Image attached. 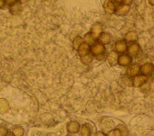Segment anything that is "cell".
Listing matches in <instances>:
<instances>
[{
  "mask_svg": "<svg viewBox=\"0 0 154 136\" xmlns=\"http://www.w3.org/2000/svg\"><path fill=\"white\" fill-rule=\"evenodd\" d=\"M140 50V46L137 42H131L127 47L128 55L131 57H136L137 56Z\"/></svg>",
  "mask_w": 154,
  "mask_h": 136,
  "instance_id": "obj_1",
  "label": "cell"
},
{
  "mask_svg": "<svg viewBox=\"0 0 154 136\" xmlns=\"http://www.w3.org/2000/svg\"><path fill=\"white\" fill-rule=\"evenodd\" d=\"M140 66L136 63L130 65L126 70V76L130 78L134 77L138 75L140 72Z\"/></svg>",
  "mask_w": 154,
  "mask_h": 136,
  "instance_id": "obj_2",
  "label": "cell"
},
{
  "mask_svg": "<svg viewBox=\"0 0 154 136\" xmlns=\"http://www.w3.org/2000/svg\"><path fill=\"white\" fill-rule=\"evenodd\" d=\"M131 9V6L128 5L126 4H122L119 5L116 9H115V13L117 16H123L126 15L128 12H130Z\"/></svg>",
  "mask_w": 154,
  "mask_h": 136,
  "instance_id": "obj_3",
  "label": "cell"
},
{
  "mask_svg": "<svg viewBox=\"0 0 154 136\" xmlns=\"http://www.w3.org/2000/svg\"><path fill=\"white\" fill-rule=\"evenodd\" d=\"M154 71V65L152 63H147L142 65L140 68V72L144 76H150Z\"/></svg>",
  "mask_w": 154,
  "mask_h": 136,
  "instance_id": "obj_4",
  "label": "cell"
},
{
  "mask_svg": "<svg viewBox=\"0 0 154 136\" xmlns=\"http://www.w3.org/2000/svg\"><path fill=\"white\" fill-rule=\"evenodd\" d=\"M105 49L106 48L104 45L100 43L94 45L91 49V52L93 55L98 57L104 53V52H105Z\"/></svg>",
  "mask_w": 154,
  "mask_h": 136,
  "instance_id": "obj_5",
  "label": "cell"
},
{
  "mask_svg": "<svg viewBox=\"0 0 154 136\" xmlns=\"http://www.w3.org/2000/svg\"><path fill=\"white\" fill-rule=\"evenodd\" d=\"M147 81V77L144 75H137L133 77V85L135 87H142Z\"/></svg>",
  "mask_w": 154,
  "mask_h": 136,
  "instance_id": "obj_6",
  "label": "cell"
},
{
  "mask_svg": "<svg viewBox=\"0 0 154 136\" xmlns=\"http://www.w3.org/2000/svg\"><path fill=\"white\" fill-rule=\"evenodd\" d=\"M132 62L131 57L126 54H122L119 56L118 63L122 66H127L130 65Z\"/></svg>",
  "mask_w": 154,
  "mask_h": 136,
  "instance_id": "obj_7",
  "label": "cell"
},
{
  "mask_svg": "<svg viewBox=\"0 0 154 136\" xmlns=\"http://www.w3.org/2000/svg\"><path fill=\"white\" fill-rule=\"evenodd\" d=\"M127 44L126 40H122L116 42L115 45V52L118 53H123L127 50Z\"/></svg>",
  "mask_w": 154,
  "mask_h": 136,
  "instance_id": "obj_8",
  "label": "cell"
},
{
  "mask_svg": "<svg viewBox=\"0 0 154 136\" xmlns=\"http://www.w3.org/2000/svg\"><path fill=\"white\" fill-rule=\"evenodd\" d=\"M103 7L106 12L109 14H113L115 11V9H116L113 2L110 1V0H107V1H106L104 3Z\"/></svg>",
  "mask_w": 154,
  "mask_h": 136,
  "instance_id": "obj_9",
  "label": "cell"
},
{
  "mask_svg": "<svg viewBox=\"0 0 154 136\" xmlns=\"http://www.w3.org/2000/svg\"><path fill=\"white\" fill-rule=\"evenodd\" d=\"M101 126H102V129L104 131V132H110L114 127V124L112 121L105 119L102 120Z\"/></svg>",
  "mask_w": 154,
  "mask_h": 136,
  "instance_id": "obj_10",
  "label": "cell"
},
{
  "mask_svg": "<svg viewBox=\"0 0 154 136\" xmlns=\"http://www.w3.org/2000/svg\"><path fill=\"white\" fill-rule=\"evenodd\" d=\"M80 129V124L76 121H72L68 124L67 130L69 132L75 134L78 132Z\"/></svg>",
  "mask_w": 154,
  "mask_h": 136,
  "instance_id": "obj_11",
  "label": "cell"
},
{
  "mask_svg": "<svg viewBox=\"0 0 154 136\" xmlns=\"http://www.w3.org/2000/svg\"><path fill=\"white\" fill-rule=\"evenodd\" d=\"M119 56L118 55V53L116 52H112L110 53H109L107 58L109 65L111 66L116 65L117 63H118Z\"/></svg>",
  "mask_w": 154,
  "mask_h": 136,
  "instance_id": "obj_12",
  "label": "cell"
},
{
  "mask_svg": "<svg viewBox=\"0 0 154 136\" xmlns=\"http://www.w3.org/2000/svg\"><path fill=\"white\" fill-rule=\"evenodd\" d=\"M138 40V35L135 31L128 32L125 35V40L128 42H136Z\"/></svg>",
  "mask_w": 154,
  "mask_h": 136,
  "instance_id": "obj_13",
  "label": "cell"
},
{
  "mask_svg": "<svg viewBox=\"0 0 154 136\" xmlns=\"http://www.w3.org/2000/svg\"><path fill=\"white\" fill-rule=\"evenodd\" d=\"M89 49H90L89 45H88L86 43H83L78 49L79 54L81 57L85 56L89 53Z\"/></svg>",
  "mask_w": 154,
  "mask_h": 136,
  "instance_id": "obj_14",
  "label": "cell"
},
{
  "mask_svg": "<svg viewBox=\"0 0 154 136\" xmlns=\"http://www.w3.org/2000/svg\"><path fill=\"white\" fill-rule=\"evenodd\" d=\"M99 39L102 44L107 45L111 42L112 36L109 33H102L99 36Z\"/></svg>",
  "mask_w": 154,
  "mask_h": 136,
  "instance_id": "obj_15",
  "label": "cell"
},
{
  "mask_svg": "<svg viewBox=\"0 0 154 136\" xmlns=\"http://www.w3.org/2000/svg\"><path fill=\"white\" fill-rule=\"evenodd\" d=\"M102 26L100 24H96L93 26V27L91 29V33L94 37V39H96L99 38V36L102 33Z\"/></svg>",
  "mask_w": 154,
  "mask_h": 136,
  "instance_id": "obj_16",
  "label": "cell"
},
{
  "mask_svg": "<svg viewBox=\"0 0 154 136\" xmlns=\"http://www.w3.org/2000/svg\"><path fill=\"white\" fill-rule=\"evenodd\" d=\"M9 109L8 102L4 98L0 99V113L4 114L6 113Z\"/></svg>",
  "mask_w": 154,
  "mask_h": 136,
  "instance_id": "obj_17",
  "label": "cell"
},
{
  "mask_svg": "<svg viewBox=\"0 0 154 136\" xmlns=\"http://www.w3.org/2000/svg\"><path fill=\"white\" fill-rule=\"evenodd\" d=\"M80 136H91V130L89 129L88 126L86 125H83L81 128L80 132Z\"/></svg>",
  "mask_w": 154,
  "mask_h": 136,
  "instance_id": "obj_18",
  "label": "cell"
},
{
  "mask_svg": "<svg viewBox=\"0 0 154 136\" xmlns=\"http://www.w3.org/2000/svg\"><path fill=\"white\" fill-rule=\"evenodd\" d=\"M96 39L92 35L91 33H88L85 36V41L88 45H93Z\"/></svg>",
  "mask_w": 154,
  "mask_h": 136,
  "instance_id": "obj_19",
  "label": "cell"
},
{
  "mask_svg": "<svg viewBox=\"0 0 154 136\" xmlns=\"http://www.w3.org/2000/svg\"><path fill=\"white\" fill-rule=\"evenodd\" d=\"M81 60L83 62V63H84L85 65H89L91 63V61L93 60V56L91 54L88 53L85 56H82L81 57Z\"/></svg>",
  "mask_w": 154,
  "mask_h": 136,
  "instance_id": "obj_20",
  "label": "cell"
},
{
  "mask_svg": "<svg viewBox=\"0 0 154 136\" xmlns=\"http://www.w3.org/2000/svg\"><path fill=\"white\" fill-rule=\"evenodd\" d=\"M83 43V39L80 36H77L73 42V46L75 49H78L80 46Z\"/></svg>",
  "mask_w": 154,
  "mask_h": 136,
  "instance_id": "obj_21",
  "label": "cell"
},
{
  "mask_svg": "<svg viewBox=\"0 0 154 136\" xmlns=\"http://www.w3.org/2000/svg\"><path fill=\"white\" fill-rule=\"evenodd\" d=\"M117 128L119 129V131L121 133V136H128L129 135V131H128L127 128L125 126H124L123 125H120Z\"/></svg>",
  "mask_w": 154,
  "mask_h": 136,
  "instance_id": "obj_22",
  "label": "cell"
},
{
  "mask_svg": "<svg viewBox=\"0 0 154 136\" xmlns=\"http://www.w3.org/2000/svg\"><path fill=\"white\" fill-rule=\"evenodd\" d=\"M122 82L125 85H126L127 86H130V87L133 86V80H131L130 79V77H129L127 76L123 77Z\"/></svg>",
  "mask_w": 154,
  "mask_h": 136,
  "instance_id": "obj_23",
  "label": "cell"
},
{
  "mask_svg": "<svg viewBox=\"0 0 154 136\" xmlns=\"http://www.w3.org/2000/svg\"><path fill=\"white\" fill-rule=\"evenodd\" d=\"M12 134H13L14 136H22L24 134V131L21 128H16L12 132Z\"/></svg>",
  "mask_w": 154,
  "mask_h": 136,
  "instance_id": "obj_24",
  "label": "cell"
},
{
  "mask_svg": "<svg viewBox=\"0 0 154 136\" xmlns=\"http://www.w3.org/2000/svg\"><path fill=\"white\" fill-rule=\"evenodd\" d=\"M107 136H121V133L119 129H115L114 131H111L107 135Z\"/></svg>",
  "mask_w": 154,
  "mask_h": 136,
  "instance_id": "obj_25",
  "label": "cell"
},
{
  "mask_svg": "<svg viewBox=\"0 0 154 136\" xmlns=\"http://www.w3.org/2000/svg\"><path fill=\"white\" fill-rule=\"evenodd\" d=\"M8 134V130L4 128H0V136H6Z\"/></svg>",
  "mask_w": 154,
  "mask_h": 136,
  "instance_id": "obj_26",
  "label": "cell"
},
{
  "mask_svg": "<svg viewBox=\"0 0 154 136\" xmlns=\"http://www.w3.org/2000/svg\"><path fill=\"white\" fill-rule=\"evenodd\" d=\"M16 1L17 0H6V2L7 5H13L14 3H15Z\"/></svg>",
  "mask_w": 154,
  "mask_h": 136,
  "instance_id": "obj_27",
  "label": "cell"
},
{
  "mask_svg": "<svg viewBox=\"0 0 154 136\" xmlns=\"http://www.w3.org/2000/svg\"><path fill=\"white\" fill-rule=\"evenodd\" d=\"M31 136H43L42 134L40 132H38V131H36L32 133Z\"/></svg>",
  "mask_w": 154,
  "mask_h": 136,
  "instance_id": "obj_28",
  "label": "cell"
},
{
  "mask_svg": "<svg viewBox=\"0 0 154 136\" xmlns=\"http://www.w3.org/2000/svg\"><path fill=\"white\" fill-rule=\"evenodd\" d=\"M131 2H132V0H124L123 3L130 5L131 3Z\"/></svg>",
  "mask_w": 154,
  "mask_h": 136,
  "instance_id": "obj_29",
  "label": "cell"
},
{
  "mask_svg": "<svg viewBox=\"0 0 154 136\" xmlns=\"http://www.w3.org/2000/svg\"><path fill=\"white\" fill-rule=\"evenodd\" d=\"M96 136H106V135H105L103 132H98L96 134Z\"/></svg>",
  "mask_w": 154,
  "mask_h": 136,
  "instance_id": "obj_30",
  "label": "cell"
},
{
  "mask_svg": "<svg viewBox=\"0 0 154 136\" xmlns=\"http://www.w3.org/2000/svg\"><path fill=\"white\" fill-rule=\"evenodd\" d=\"M4 1L3 0H0V8H2L4 6Z\"/></svg>",
  "mask_w": 154,
  "mask_h": 136,
  "instance_id": "obj_31",
  "label": "cell"
},
{
  "mask_svg": "<svg viewBox=\"0 0 154 136\" xmlns=\"http://www.w3.org/2000/svg\"><path fill=\"white\" fill-rule=\"evenodd\" d=\"M114 1L117 3H123L124 0H114Z\"/></svg>",
  "mask_w": 154,
  "mask_h": 136,
  "instance_id": "obj_32",
  "label": "cell"
},
{
  "mask_svg": "<svg viewBox=\"0 0 154 136\" xmlns=\"http://www.w3.org/2000/svg\"><path fill=\"white\" fill-rule=\"evenodd\" d=\"M149 2L152 6H154V0H149Z\"/></svg>",
  "mask_w": 154,
  "mask_h": 136,
  "instance_id": "obj_33",
  "label": "cell"
},
{
  "mask_svg": "<svg viewBox=\"0 0 154 136\" xmlns=\"http://www.w3.org/2000/svg\"><path fill=\"white\" fill-rule=\"evenodd\" d=\"M20 2L22 3H26V2H27L29 0H20Z\"/></svg>",
  "mask_w": 154,
  "mask_h": 136,
  "instance_id": "obj_34",
  "label": "cell"
},
{
  "mask_svg": "<svg viewBox=\"0 0 154 136\" xmlns=\"http://www.w3.org/2000/svg\"><path fill=\"white\" fill-rule=\"evenodd\" d=\"M48 136H56V135L54 133H50L48 135Z\"/></svg>",
  "mask_w": 154,
  "mask_h": 136,
  "instance_id": "obj_35",
  "label": "cell"
},
{
  "mask_svg": "<svg viewBox=\"0 0 154 136\" xmlns=\"http://www.w3.org/2000/svg\"><path fill=\"white\" fill-rule=\"evenodd\" d=\"M152 17H153V19L154 20V11L153 12V13H152Z\"/></svg>",
  "mask_w": 154,
  "mask_h": 136,
  "instance_id": "obj_36",
  "label": "cell"
}]
</instances>
